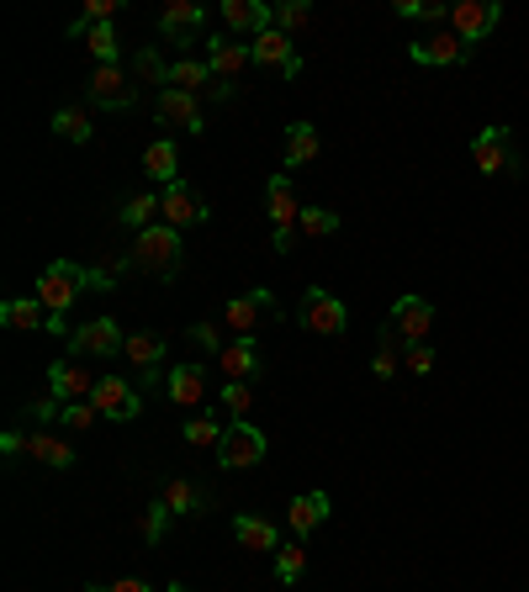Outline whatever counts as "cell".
<instances>
[{
  "instance_id": "cell-1",
  "label": "cell",
  "mask_w": 529,
  "mask_h": 592,
  "mask_svg": "<svg viewBox=\"0 0 529 592\" xmlns=\"http://www.w3.org/2000/svg\"><path fill=\"white\" fill-rule=\"evenodd\" d=\"M112 281L127 276V270H138V276H159V281H175L180 276V228H169V222H154L144 233L133 238V249L122 255L117 264H101Z\"/></svg>"
},
{
  "instance_id": "cell-2",
  "label": "cell",
  "mask_w": 529,
  "mask_h": 592,
  "mask_svg": "<svg viewBox=\"0 0 529 592\" xmlns=\"http://www.w3.org/2000/svg\"><path fill=\"white\" fill-rule=\"evenodd\" d=\"M91 285H112V276L106 270H85L74 260H49L43 276H38V302L49 308V318H70L80 291H91Z\"/></svg>"
},
{
  "instance_id": "cell-3",
  "label": "cell",
  "mask_w": 529,
  "mask_h": 592,
  "mask_svg": "<svg viewBox=\"0 0 529 592\" xmlns=\"http://www.w3.org/2000/svg\"><path fill=\"white\" fill-rule=\"evenodd\" d=\"M165 355H169V339H159V333H127V344H122V360L133 365V386L138 392H165Z\"/></svg>"
},
{
  "instance_id": "cell-4",
  "label": "cell",
  "mask_w": 529,
  "mask_h": 592,
  "mask_svg": "<svg viewBox=\"0 0 529 592\" xmlns=\"http://www.w3.org/2000/svg\"><path fill=\"white\" fill-rule=\"evenodd\" d=\"M270 318H281V302H276V291L270 285H255V291H243V297H228L222 302V329L234 333V339H255L260 323Z\"/></svg>"
},
{
  "instance_id": "cell-5",
  "label": "cell",
  "mask_w": 529,
  "mask_h": 592,
  "mask_svg": "<svg viewBox=\"0 0 529 592\" xmlns=\"http://www.w3.org/2000/svg\"><path fill=\"white\" fill-rule=\"evenodd\" d=\"M264 212H270V228H276V255H291L297 249V222H302V201L291 190V175H270Z\"/></svg>"
},
{
  "instance_id": "cell-6",
  "label": "cell",
  "mask_w": 529,
  "mask_h": 592,
  "mask_svg": "<svg viewBox=\"0 0 529 592\" xmlns=\"http://www.w3.org/2000/svg\"><path fill=\"white\" fill-rule=\"evenodd\" d=\"M297 323L308 333H318V339H339V333L350 329V312H344V302L329 285H308L302 302H297Z\"/></svg>"
},
{
  "instance_id": "cell-7",
  "label": "cell",
  "mask_w": 529,
  "mask_h": 592,
  "mask_svg": "<svg viewBox=\"0 0 529 592\" xmlns=\"http://www.w3.org/2000/svg\"><path fill=\"white\" fill-rule=\"evenodd\" d=\"M201 32H207V6H196V0H165V6H159V38H165V43H175V48L207 43Z\"/></svg>"
},
{
  "instance_id": "cell-8",
  "label": "cell",
  "mask_w": 529,
  "mask_h": 592,
  "mask_svg": "<svg viewBox=\"0 0 529 592\" xmlns=\"http://www.w3.org/2000/svg\"><path fill=\"white\" fill-rule=\"evenodd\" d=\"M122 344H127V333L117 329V318H91L70 333V360H112L122 355Z\"/></svg>"
},
{
  "instance_id": "cell-9",
  "label": "cell",
  "mask_w": 529,
  "mask_h": 592,
  "mask_svg": "<svg viewBox=\"0 0 529 592\" xmlns=\"http://www.w3.org/2000/svg\"><path fill=\"white\" fill-rule=\"evenodd\" d=\"M498 22H504V6H498V0H456V6H450V32L471 48L487 43V38L498 32Z\"/></svg>"
},
{
  "instance_id": "cell-10",
  "label": "cell",
  "mask_w": 529,
  "mask_h": 592,
  "mask_svg": "<svg viewBox=\"0 0 529 592\" xmlns=\"http://www.w3.org/2000/svg\"><path fill=\"white\" fill-rule=\"evenodd\" d=\"M471 165L481 175H519V154H514V133L508 127H481L471 138Z\"/></svg>"
},
{
  "instance_id": "cell-11",
  "label": "cell",
  "mask_w": 529,
  "mask_h": 592,
  "mask_svg": "<svg viewBox=\"0 0 529 592\" xmlns=\"http://www.w3.org/2000/svg\"><path fill=\"white\" fill-rule=\"evenodd\" d=\"M91 403H96V413L106 418V424H127V418L144 413V392H138L133 381H122V376H101Z\"/></svg>"
},
{
  "instance_id": "cell-12",
  "label": "cell",
  "mask_w": 529,
  "mask_h": 592,
  "mask_svg": "<svg viewBox=\"0 0 529 592\" xmlns=\"http://www.w3.org/2000/svg\"><path fill=\"white\" fill-rule=\"evenodd\" d=\"M264 460V434L255 424H228L222 445H217V466L222 471H249Z\"/></svg>"
},
{
  "instance_id": "cell-13",
  "label": "cell",
  "mask_w": 529,
  "mask_h": 592,
  "mask_svg": "<svg viewBox=\"0 0 529 592\" xmlns=\"http://www.w3.org/2000/svg\"><path fill=\"white\" fill-rule=\"evenodd\" d=\"M85 95H91L96 106H106V112H127V106L138 101V85L127 80L122 64H96L91 80H85Z\"/></svg>"
},
{
  "instance_id": "cell-14",
  "label": "cell",
  "mask_w": 529,
  "mask_h": 592,
  "mask_svg": "<svg viewBox=\"0 0 529 592\" xmlns=\"http://www.w3.org/2000/svg\"><path fill=\"white\" fill-rule=\"evenodd\" d=\"M386 329L397 333L403 344H429L434 302H429V297H397V302H392V312H386Z\"/></svg>"
},
{
  "instance_id": "cell-15",
  "label": "cell",
  "mask_w": 529,
  "mask_h": 592,
  "mask_svg": "<svg viewBox=\"0 0 529 592\" xmlns=\"http://www.w3.org/2000/svg\"><path fill=\"white\" fill-rule=\"evenodd\" d=\"M207 217H212V207H207L186 180H175V186L159 190V222H169V228H201Z\"/></svg>"
},
{
  "instance_id": "cell-16",
  "label": "cell",
  "mask_w": 529,
  "mask_h": 592,
  "mask_svg": "<svg viewBox=\"0 0 529 592\" xmlns=\"http://www.w3.org/2000/svg\"><path fill=\"white\" fill-rule=\"evenodd\" d=\"M96 381L80 360H53L49 365V397L53 403H91L96 397Z\"/></svg>"
},
{
  "instance_id": "cell-17",
  "label": "cell",
  "mask_w": 529,
  "mask_h": 592,
  "mask_svg": "<svg viewBox=\"0 0 529 592\" xmlns=\"http://www.w3.org/2000/svg\"><path fill=\"white\" fill-rule=\"evenodd\" d=\"M249 53H255V64L260 70H270V74H287V80H297L302 74V53H297V43H291L287 32H260L255 43H249Z\"/></svg>"
},
{
  "instance_id": "cell-18",
  "label": "cell",
  "mask_w": 529,
  "mask_h": 592,
  "mask_svg": "<svg viewBox=\"0 0 529 592\" xmlns=\"http://www.w3.org/2000/svg\"><path fill=\"white\" fill-rule=\"evenodd\" d=\"M408 59L424 64V70H450V64H466V59H471V43H460L456 32H429V38L408 43Z\"/></svg>"
},
{
  "instance_id": "cell-19",
  "label": "cell",
  "mask_w": 529,
  "mask_h": 592,
  "mask_svg": "<svg viewBox=\"0 0 529 592\" xmlns=\"http://www.w3.org/2000/svg\"><path fill=\"white\" fill-rule=\"evenodd\" d=\"M222 22H228V32L234 38H260V32H270L276 27V6H264V0H222Z\"/></svg>"
},
{
  "instance_id": "cell-20",
  "label": "cell",
  "mask_w": 529,
  "mask_h": 592,
  "mask_svg": "<svg viewBox=\"0 0 529 592\" xmlns=\"http://www.w3.org/2000/svg\"><path fill=\"white\" fill-rule=\"evenodd\" d=\"M201 59H207V64H212V74H217V80H228V85H234V80H243V70L255 64L249 43H239V38H207V43H201Z\"/></svg>"
},
{
  "instance_id": "cell-21",
  "label": "cell",
  "mask_w": 529,
  "mask_h": 592,
  "mask_svg": "<svg viewBox=\"0 0 529 592\" xmlns=\"http://www.w3.org/2000/svg\"><path fill=\"white\" fill-rule=\"evenodd\" d=\"M22 455H32V460H38V466H49V471H74V466H80L70 439H59V434H49V428L22 434Z\"/></svg>"
},
{
  "instance_id": "cell-22",
  "label": "cell",
  "mask_w": 529,
  "mask_h": 592,
  "mask_svg": "<svg viewBox=\"0 0 529 592\" xmlns=\"http://www.w3.org/2000/svg\"><path fill=\"white\" fill-rule=\"evenodd\" d=\"M154 112H159V122L180 127V133H191V138H201V133H207V122H201V101H196V95H186V91H159Z\"/></svg>"
},
{
  "instance_id": "cell-23",
  "label": "cell",
  "mask_w": 529,
  "mask_h": 592,
  "mask_svg": "<svg viewBox=\"0 0 529 592\" xmlns=\"http://www.w3.org/2000/svg\"><path fill=\"white\" fill-rule=\"evenodd\" d=\"M329 513H334L329 492H302V498H291V502H287V529H291V540H302V546H308V534H313L318 523H329Z\"/></svg>"
},
{
  "instance_id": "cell-24",
  "label": "cell",
  "mask_w": 529,
  "mask_h": 592,
  "mask_svg": "<svg viewBox=\"0 0 529 592\" xmlns=\"http://www.w3.org/2000/svg\"><path fill=\"white\" fill-rule=\"evenodd\" d=\"M159 502H165L175 519H196V513H207L212 492H207L201 481H191V476H169L165 487H159Z\"/></svg>"
},
{
  "instance_id": "cell-25",
  "label": "cell",
  "mask_w": 529,
  "mask_h": 592,
  "mask_svg": "<svg viewBox=\"0 0 529 592\" xmlns=\"http://www.w3.org/2000/svg\"><path fill=\"white\" fill-rule=\"evenodd\" d=\"M212 365H217V376H222V381H255L264 371L255 339H228V344H222V355H217Z\"/></svg>"
},
{
  "instance_id": "cell-26",
  "label": "cell",
  "mask_w": 529,
  "mask_h": 592,
  "mask_svg": "<svg viewBox=\"0 0 529 592\" xmlns=\"http://www.w3.org/2000/svg\"><path fill=\"white\" fill-rule=\"evenodd\" d=\"M64 38H85V48H91V59H96V64H117L122 59V43H117V22H80V17H74L70 27H64Z\"/></svg>"
},
{
  "instance_id": "cell-27",
  "label": "cell",
  "mask_w": 529,
  "mask_h": 592,
  "mask_svg": "<svg viewBox=\"0 0 529 592\" xmlns=\"http://www.w3.org/2000/svg\"><path fill=\"white\" fill-rule=\"evenodd\" d=\"M165 397L175 407H207V371L201 365H175V371H165Z\"/></svg>"
},
{
  "instance_id": "cell-28",
  "label": "cell",
  "mask_w": 529,
  "mask_h": 592,
  "mask_svg": "<svg viewBox=\"0 0 529 592\" xmlns=\"http://www.w3.org/2000/svg\"><path fill=\"white\" fill-rule=\"evenodd\" d=\"M222 434H228V424L217 418L212 407H196L191 418L180 424V439H186L191 450H217V445H222Z\"/></svg>"
},
{
  "instance_id": "cell-29",
  "label": "cell",
  "mask_w": 529,
  "mask_h": 592,
  "mask_svg": "<svg viewBox=\"0 0 529 592\" xmlns=\"http://www.w3.org/2000/svg\"><path fill=\"white\" fill-rule=\"evenodd\" d=\"M0 323L17 333H38V329H49V308L38 297H11V302H0Z\"/></svg>"
},
{
  "instance_id": "cell-30",
  "label": "cell",
  "mask_w": 529,
  "mask_h": 592,
  "mask_svg": "<svg viewBox=\"0 0 529 592\" xmlns=\"http://www.w3.org/2000/svg\"><path fill=\"white\" fill-rule=\"evenodd\" d=\"M318 154H323V138H318L313 122H291V127H287V169L313 165Z\"/></svg>"
},
{
  "instance_id": "cell-31",
  "label": "cell",
  "mask_w": 529,
  "mask_h": 592,
  "mask_svg": "<svg viewBox=\"0 0 529 592\" xmlns=\"http://www.w3.org/2000/svg\"><path fill=\"white\" fill-rule=\"evenodd\" d=\"M144 175L148 180H159V186H175L180 180V154H175V143L169 138H154L144 148Z\"/></svg>"
},
{
  "instance_id": "cell-32",
  "label": "cell",
  "mask_w": 529,
  "mask_h": 592,
  "mask_svg": "<svg viewBox=\"0 0 529 592\" xmlns=\"http://www.w3.org/2000/svg\"><path fill=\"white\" fill-rule=\"evenodd\" d=\"M234 540L243 550H281V529L270 519H255V513H239L234 519Z\"/></svg>"
},
{
  "instance_id": "cell-33",
  "label": "cell",
  "mask_w": 529,
  "mask_h": 592,
  "mask_svg": "<svg viewBox=\"0 0 529 592\" xmlns=\"http://www.w3.org/2000/svg\"><path fill=\"white\" fill-rule=\"evenodd\" d=\"M159 190H138V196H127L117 207V228H133V233H144V228H154L159 222Z\"/></svg>"
},
{
  "instance_id": "cell-34",
  "label": "cell",
  "mask_w": 529,
  "mask_h": 592,
  "mask_svg": "<svg viewBox=\"0 0 529 592\" xmlns=\"http://www.w3.org/2000/svg\"><path fill=\"white\" fill-rule=\"evenodd\" d=\"M403 350H408V344H403V339H397L392 329L376 333V355H371V376H376V381H392V376H397V371H403Z\"/></svg>"
},
{
  "instance_id": "cell-35",
  "label": "cell",
  "mask_w": 529,
  "mask_h": 592,
  "mask_svg": "<svg viewBox=\"0 0 529 592\" xmlns=\"http://www.w3.org/2000/svg\"><path fill=\"white\" fill-rule=\"evenodd\" d=\"M53 133H59V138H70V143L96 138V127H91V112H85V106H59V112H53Z\"/></svg>"
},
{
  "instance_id": "cell-36",
  "label": "cell",
  "mask_w": 529,
  "mask_h": 592,
  "mask_svg": "<svg viewBox=\"0 0 529 592\" xmlns=\"http://www.w3.org/2000/svg\"><path fill=\"white\" fill-rule=\"evenodd\" d=\"M133 74H138V85H159V91H169V59L159 53V48H138V53H133Z\"/></svg>"
},
{
  "instance_id": "cell-37",
  "label": "cell",
  "mask_w": 529,
  "mask_h": 592,
  "mask_svg": "<svg viewBox=\"0 0 529 592\" xmlns=\"http://www.w3.org/2000/svg\"><path fill=\"white\" fill-rule=\"evenodd\" d=\"M302 571H308V546H302V540H291L287 550H276V582H281V588H297Z\"/></svg>"
},
{
  "instance_id": "cell-38",
  "label": "cell",
  "mask_w": 529,
  "mask_h": 592,
  "mask_svg": "<svg viewBox=\"0 0 529 592\" xmlns=\"http://www.w3.org/2000/svg\"><path fill=\"white\" fill-rule=\"evenodd\" d=\"M169 523H175V513H169L165 502L154 498L144 513H138V534H144V546H159V540L169 534Z\"/></svg>"
},
{
  "instance_id": "cell-39",
  "label": "cell",
  "mask_w": 529,
  "mask_h": 592,
  "mask_svg": "<svg viewBox=\"0 0 529 592\" xmlns=\"http://www.w3.org/2000/svg\"><path fill=\"white\" fill-rule=\"evenodd\" d=\"M297 233H302V238H334L339 233V212H329V207H302Z\"/></svg>"
},
{
  "instance_id": "cell-40",
  "label": "cell",
  "mask_w": 529,
  "mask_h": 592,
  "mask_svg": "<svg viewBox=\"0 0 529 592\" xmlns=\"http://www.w3.org/2000/svg\"><path fill=\"white\" fill-rule=\"evenodd\" d=\"M308 22H313V6H308V0H287V6H276V32L297 38V32H308Z\"/></svg>"
},
{
  "instance_id": "cell-41",
  "label": "cell",
  "mask_w": 529,
  "mask_h": 592,
  "mask_svg": "<svg viewBox=\"0 0 529 592\" xmlns=\"http://www.w3.org/2000/svg\"><path fill=\"white\" fill-rule=\"evenodd\" d=\"M222 407L234 413V424H243L249 407H255V386L249 381H222Z\"/></svg>"
},
{
  "instance_id": "cell-42",
  "label": "cell",
  "mask_w": 529,
  "mask_h": 592,
  "mask_svg": "<svg viewBox=\"0 0 529 592\" xmlns=\"http://www.w3.org/2000/svg\"><path fill=\"white\" fill-rule=\"evenodd\" d=\"M186 339H191V350H201V355H212V360L222 355V344H228L217 323H191V329H186Z\"/></svg>"
},
{
  "instance_id": "cell-43",
  "label": "cell",
  "mask_w": 529,
  "mask_h": 592,
  "mask_svg": "<svg viewBox=\"0 0 529 592\" xmlns=\"http://www.w3.org/2000/svg\"><path fill=\"white\" fill-rule=\"evenodd\" d=\"M59 424H70V428H96V424H101V413H96V403H64V407H59Z\"/></svg>"
},
{
  "instance_id": "cell-44",
  "label": "cell",
  "mask_w": 529,
  "mask_h": 592,
  "mask_svg": "<svg viewBox=\"0 0 529 592\" xmlns=\"http://www.w3.org/2000/svg\"><path fill=\"white\" fill-rule=\"evenodd\" d=\"M403 371H408V376H429V371H434V350H429V344H408V350H403Z\"/></svg>"
},
{
  "instance_id": "cell-45",
  "label": "cell",
  "mask_w": 529,
  "mask_h": 592,
  "mask_svg": "<svg viewBox=\"0 0 529 592\" xmlns=\"http://www.w3.org/2000/svg\"><path fill=\"white\" fill-rule=\"evenodd\" d=\"M122 11V0H85V11H80V22H112Z\"/></svg>"
},
{
  "instance_id": "cell-46",
  "label": "cell",
  "mask_w": 529,
  "mask_h": 592,
  "mask_svg": "<svg viewBox=\"0 0 529 592\" xmlns=\"http://www.w3.org/2000/svg\"><path fill=\"white\" fill-rule=\"evenodd\" d=\"M85 592H154V588H148L144 577H122V582H112V588H96V582H91Z\"/></svg>"
},
{
  "instance_id": "cell-47",
  "label": "cell",
  "mask_w": 529,
  "mask_h": 592,
  "mask_svg": "<svg viewBox=\"0 0 529 592\" xmlns=\"http://www.w3.org/2000/svg\"><path fill=\"white\" fill-rule=\"evenodd\" d=\"M0 450H6V455H22V428H6V434H0Z\"/></svg>"
},
{
  "instance_id": "cell-48",
  "label": "cell",
  "mask_w": 529,
  "mask_h": 592,
  "mask_svg": "<svg viewBox=\"0 0 529 592\" xmlns=\"http://www.w3.org/2000/svg\"><path fill=\"white\" fill-rule=\"evenodd\" d=\"M165 592H191V588H186V582H169V588Z\"/></svg>"
}]
</instances>
